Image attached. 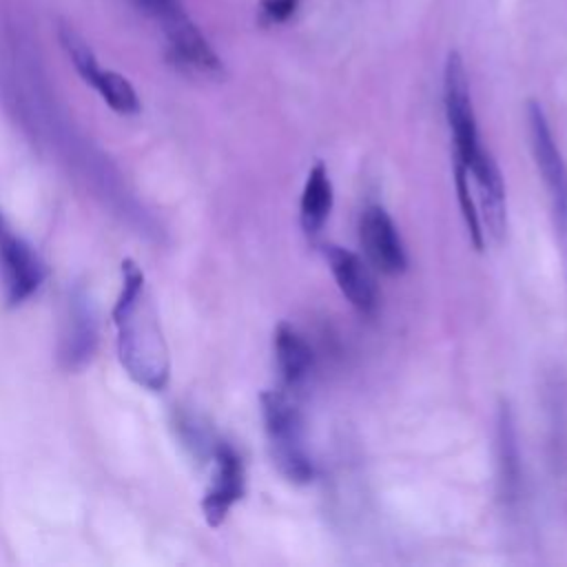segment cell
<instances>
[{
  "mask_svg": "<svg viewBox=\"0 0 567 567\" xmlns=\"http://www.w3.org/2000/svg\"><path fill=\"white\" fill-rule=\"evenodd\" d=\"M299 0H261V22L264 24H281L295 16Z\"/></svg>",
  "mask_w": 567,
  "mask_h": 567,
  "instance_id": "obj_18",
  "label": "cell"
},
{
  "mask_svg": "<svg viewBox=\"0 0 567 567\" xmlns=\"http://www.w3.org/2000/svg\"><path fill=\"white\" fill-rule=\"evenodd\" d=\"M210 454L213 478L202 498V514L210 527H219L226 520L233 505L241 501L246 492V472L241 456L230 443L217 441Z\"/></svg>",
  "mask_w": 567,
  "mask_h": 567,
  "instance_id": "obj_7",
  "label": "cell"
},
{
  "mask_svg": "<svg viewBox=\"0 0 567 567\" xmlns=\"http://www.w3.org/2000/svg\"><path fill=\"white\" fill-rule=\"evenodd\" d=\"M2 221H4V219H2V215H0V224H2Z\"/></svg>",
  "mask_w": 567,
  "mask_h": 567,
  "instance_id": "obj_20",
  "label": "cell"
},
{
  "mask_svg": "<svg viewBox=\"0 0 567 567\" xmlns=\"http://www.w3.org/2000/svg\"><path fill=\"white\" fill-rule=\"evenodd\" d=\"M97 348V321L91 297L82 284H75L69 290L66 317L60 337L58 359L60 365L69 372L82 370L95 354Z\"/></svg>",
  "mask_w": 567,
  "mask_h": 567,
  "instance_id": "obj_6",
  "label": "cell"
},
{
  "mask_svg": "<svg viewBox=\"0 0 567 567\" xmlns=\"http://www.w3.org/2000/svg\"><path fill=\"white\" fill-rule=\"evenodd\" d=\"M321 252L341 295L361 315L372 317L379 310V288L368 261L337 244H323Z\"/></svg>",
  "mask_w": 567,
  "mask_h": 567,
  "instance_id": "obj_10",
  "label": "cell"
},
{
  "mask_svg": "<svg viewBox=\"0 0 567 567\" xmlns=\"http://www.w3.org/2000/svg\"><path fill=\"white\" fill-rule=\"evenodd\" d=\"M332 210V182L323 162H315L308 171L301 202H299V221L308 237H317L326 226Z\"/></svg>",
  "mask_w": 567,
  "mask_h": 567,
  "instance_id": "obj_14",
  "label": "cell"
},
{
  "mask_svg": "<svg viewBox=\"0 0 567 567\" xmlns=\"http://www.w3.org/2000/svg\"><path fill=\"white\" fill-rule=\"evenodd\" d=\"M162 24V31L168 42L171 58L186 71L219 78L224 73V64L195 22L184 13L179 2L166 7L159 16H155Z\"/></svg>",
  "mask_w": 567,
  "mask_h": 567,
  "instance_id": "obj_4",
  "label": "cell"
},
{
  "mask_svg": "<svg viewBox=\"0 0 567 567\" xmlns=\"http://www.w3.org/2000/svg\"><path fill=\"white\" fill-rule=\"evenodd\" d=\"M527 128L532 155L549 193L556 219L563 228H567V166L554 142L545 111L536 100L527 102Z\"/></svg>",
  "mask_w": 567,
  "mask_h": 567,
  "instance_id": "obj_5",
  "label": "cell"
},
{
  "mask_svg": "<svg viewBox=\"0 0 567 567\" xmlns=\"http://www.w3.org/2000/svg\"><path fill=\"white\" fill-rule=\"evenodd\" d=\"M443 106L454 144V162L470 166L481 148L467 71L458 51H450L443 66Z\"/></svg>",
  "mask_w": 567,
  "mask_h": 567,
  "instance_id": "obj_3",
  "label": "cell"
},
{
  "mask_svg": "<svg viewBox=\"0 0 567 567\" xmlns=\"http://www.w3.org/2000/svg\"><path fill=\"white\" fill-rule=\"evenodd\" d=\"M496 456H498V487L505 505H514L520 496V454L516 443L514 416L507 403H501L496 416Z\"/></svg>",
  "mask_w": 567,
  "mask_h": 567,
  "instance_id": "obj_13",
  "label": "cell"
},
{
  "mask_svg": "<svg viewBox=\"0 0 567 567\" xmlns=\"http://www.w3.org/2000/svg\"><path fill=\"white\" fill-rule=\"evenodd\" d=\"M467 171L474 177L476 186V206L481 215V224L487 228V233L494 239H501L505 235L507 226V210H505V186L498 171V164L494 162L492 153L483 146L470 162Z\"/></svg>",
  "mask_w": 567,
  "mask_h": 567,
  "instance_id": "obj_11",
  "label": "cell"
},
{
  "mask_svg": "<svg viewBox=\"0 0 567 567\" xmlns=\"http://www.w3.org/2000/svg\"><path fill=\"white\" fill-rule=\"evenodd\" d=\"M117 328V354L126 374L142 388L159 392L171 377L168 348L151 301L142 268L133 259L122 261V290L113 308Z\"/></svg>",
  "mask_w": 567,
  "mask_h": 567,
  "instance_id": "obj_1",
  "label": "cell"
},
{
  "mask_svg": "<svg viewBox=\"0 0 567 567\" xmlns=\"http://www.w3.org/2000/svg\"><path fill=\"white\" fill-rule=\"evenodd\" d=\"M272 350H275V363L284 383V390L297 392L306 385L312 372V350L310 343L297 332L295 326L288 321L277 323L272 334Z\"/></svg>",
  "mask_w": 567,
  "mask_h": 567,
  "instance_id": "obj_12",
  "label": "cell"
},
{
  "mask_svg": "<svg viewBox=\"0 0 567 567\" xmlns=\"http://www.w3.org/2000/svg\"><path fill=\"white\" fill-rule=\"evenodd\" d=\"M135 2H137V7H140L142 11H146V13H151V16H159L166 7L175 4L177 0H135Z\"/></svg>",
  "mask_w": 567,
  "mask_h": 567,
  "instance_id": "obj_19",
  "label": "cell"
},
{
  "mask_svg": "<svg viewBox=\"0 0 567 567\" xmlns=\"http://www.w3.org/2000/svg\"><path fill=\"white\" fill-rule=\"evenodd\" d=\"M93 89L102 95V100L115 111V113H122V115H133L140 111V97L133 89V84L115 73V71H100Z\"/></svg>",
  "mask_w": 567,
  "mask_h": 567,
  "instance_id": "obj_15",
  "label": "cell"
},
{
  "mask_svg": "<svg viewBox=\"0 0 567 567\" xmlns=\"http://www.w3.org/2000/svg\"><path fill=\"white\" fill-rule=\"evenodd\" d=\"M359 241L368 264L379 272L394 277L405 270L408 257L401 235L383 206L368 204L363 208L359 219Z\"/></svg>",
  "mask_w": 567,
  "mask_h": 567,
  "instance_id": "obj_8",
  "label": "cell"
},
{
  "mask_svg": "<svg viewBox=\"0 0 567 567\" xmlns=\"http://www.w3.org/2000/svg\"><path fill=\"white\" fill-rule=\"evenodd\" d=\"M261 416L272 463L290 483H310L315 467L303 443V419L288 390L261 392Z\"/></svg>",
  "mask_w": 567,
  "mask_h": 567,
  "instance_id": "obj_2",
  "label": "cell"
},
{
  "mask_svg": "<svg viewBox=\"0 0 567 567\" xmlns=\"http://www.w3.org/2000/svg\"><path fill=\"white\" fill-rule=\"evenodd\" d=\"M0 270L9 306L27 301L42 284L44 266L33 248L13 235L9 226L0 224Z\"/></svg>",
  "mask_w": 567,
  "mask_h": 567,
  "instance_id": "obj_9",
  "label": "cell"
},
{
  "mask_svg": "<svg viewBox=\"0 0 567 567\" xmlns=\"http://www.w3.org/2000/svg\"><path fill=\"white\" fill-rule=\"evenodd\" d=\"M58 35H60L62 49L66 51V55H69V60L73 62V66H75V71L80 73V78H82L86 84L93 86L95 80H97V75H100V71H102V66L97 64V60H95L91 47L86 44V40H84L75 29H71V27H66V24H62V27L58 29Z\"/></svg>",
  "mask_w": 567,
  "mask_h": 567,
  "instance_id": "obj_17",
  "label": "cell"
},
{
  "mask_svg": "<svg viewBox=\"0 0 567 567\" xmlns=\"http://www.w3.org/2000/svg\"><path fill=\"white\" fill-rule=\"evenodd\" d=\"M454 186H456L458 206H461V213H463V219H465V226H467V235H470L474 248L483 250L485 230H483V224H481L476 199H474L472 188H470V171L461 162H454Z\"/></svg>",
  "mask_w": 567,
  "mask_h": 567,
  "instance_id": "obj_16",
  "label": "cell"
}]
</instances>
